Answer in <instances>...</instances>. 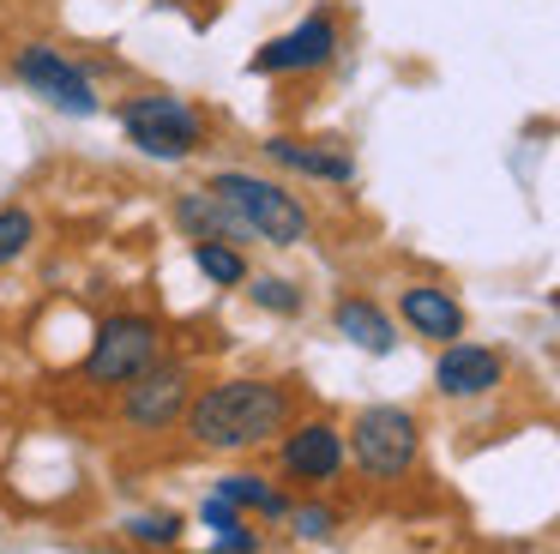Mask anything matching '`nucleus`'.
<instances>
[{"mask_svg":"<svg viewBox=\"0 0 560 554\" xmlns=\"http://www.w3.org/2000/svg\"><path fill=\"white\" fill-rule=\"evenodd\" d=\"M218 500H230L235 512H259V518H290V494L283 488H271L266 476H259V470H230V476H218Z\"/></svg>","mask_w":560,"mask_h":554,"instance_id":"nucleus-15","label":"nucleus"},{"mask_svg":"<svg viewBox=\"0 0 560 554\" xmlns=\"http://www.w3.org/2000/svg\"><path fill=\"white\" fill-rule=\"evenodd\" d=\"M290 524L302 542H326L331 530H338V512H331V506H290Z\"/></svg>","mask_w":560,"mask_h":554,"instance_id":"nucleus-21","label":"nucleus"},{"mask_svg":"<svg viewBox=\"0 0 560 554\" xmlns=\"http://www.w3.org/2000/svg\"><path fill=\"white\" fill-rule=\"evenodd\" d=\"M151 361H163V325L151 313H109L91 332V349H85V368L79 373L91 385H103V392H121Z\"/></svg>","mask_w":560,"mask_h":554,"instance_id":"nucleus-5","label":"nucleus"},{"mask_svg":"<svg viewBox=\"0 0 560 554\" xmlns=\"http://www.w3.org/2000/svg\"><path fill=\"white\" fill-rule=\"evenodd\" d=\"M350 458L362 464V476L374 482H398L416 470L422 458V422L410 416L404 404H368L362 416L350 422Z\"/></svg>","mask_w":560,"mask_h":554,"instance_id":"nucleus-6","label":"nucleus"},{"mask_svg":"<svg viewBox=\"0 0 560 554\" xmlns=\"http://www.w3.org/2000/svg\"><path fill=\"white\" fill-rule=\"evenodd\" d=\"M343 458H350V446H343V428L326 416H307L295 422V428H283V446H278V464L290 482H331L343 470Z\"/></svg>","mask_w":560,"mask_h":554,"instance_id":"nucleus-9","label":"nucleus"},{"mask_svg":"<svg viewBox=\"0 0 560 554\" xmlns=\"http://www.w3.org/2000/svg\"><path fill=\"white\" fill-rule=\"evenodd\" d=\"M259 151H266L271 169L302 175V181H319V187H350V181H355V157L343 151L338 139H295V132H271Z\"/></svg>","mask_w":560,"mask_h":554,"instance_id":"nucleus-10","label":"nucleus"},{"mask_svg":"<svg viewBox=\"0 0 560 554\" xmlns=\"http://www.w3.org/2000/svg\"><path fill=\"white\" fill-rule=\"evenodd\" d=\"M170 217H175V229H182L187 241H230V247H254V229H247L242 217H235L230 205L206 187V181L187 187V193H175Z\"/></svg>","mask_w":560,"mask_h":554,"instance_id":"nucleus-11","label":"nucleus"},{"mask_svg":"<svg viewBox=\"0 0 560 554\" xmlns=\"http://www.w3.org/2000/svg\"><path fill=\"white\" fill-rule=\"evenodd\" d=\"M331 325H338V337H350L355 349H368V356H392V349H398L392 313L368 296H343L338 308H331Z\"/></svg>","mask_w":560,"mask_h":554,"instance_id":"nucleus-14","label":"nucleus"},{"mask_svg":"<svg viewBox=\"0 0 560 554\" xmlns=\"http://www.w3.org/2000/svg\"><path fill=\"white\" fill-rule=\"evenodd\" d=\"M199 518L211 524V536H218V549H230V554H259V530L247 524V512H235L230 500H218V494H206V506H199Z\"/></svg>","mask_w":560,"mask_h":554,"instance_id":"nucleus-17","label":"nucleus"},{"mask_svg":"<svg viewBox=\"0 0 560 554\" xmlns=\"http://www.w3.org/2000/svg\"><path fill=\"white\" fill-rule=\"evenodd\" d=\"M506 380V361L488 344H446L434 361V392L440 397H488Z\"/></svg>","mask_w":560,"mask_h":554,"instance_id":"nucleus-12","label":"nucleus"},{"mask_svg":"<svg viewBox=\"0 0 560 554\" xmlns=\"http://www.w3.org/2000/svg\"><path fill=\"white\" fill-rule=\"evenodd\" d=\"M121 120V139L133 145L145 163H187V157L206 151L211 139V120L194 96H175V91H133L121 96L115 108Z\"/></svg>","mask_w":560,"mask_h":554,"instance_id":"nucleus-2","label":"nucleus"},{"mask_svg":"<svg viewBox=\"0 0 560 554\" xmlns=\"http://www.w3.org/2000/svg\"><path fill=\"white\" fill-rule=\"evenodd\" d=\"M398 320L410 325L416 337H434V344H458L464 337V308L452 289L440 284H410L398 296Z\"/></svg>","mask_w":560,"mask_h":554,"instance_id":"nucleus-13","label":"nucleus"},{"mask_svg":"<svg viewBox=\"0 0 560 554\" xmlns=\"http://www.w3.org/2000/svg\"><path fill=\"white\" fill-rule=\"evenodd\" d=\"M247 301H254L259 313H278V320H295V313L307 308V289L295 284V277H278V272H259V277H247Z\"/></svg>","mask_w":560,"mask_h":554,"instance_id":"nucleus-18","label":"nucleus"},{"mask_svg":"<svg viewBox=\"0 0 560 554\" xmlns=\"http://www.w3.org/2000/svg\"><path fill=\"white\" fill-rule=\"evenodd\" d=\"M121 530H127V542H139V549H175L182 530H187V518L182 512H127Z\"/></svg>","mask_w":560,"mask_h":554,"instance_id":"nucleus-20","label":"nucleus"},{"mask_svg":"<svg viewBox=\"0 0 560 554\" xmlns=\"http://www.w3.org/2000/svg\"><path fill=\"white\" fill-rule=\"evenodd\" d=\"M194 404V368L182 356H163L139 373L133 385H121V422L133 434H163L187 416Z\"/></svg>","mask_w":560,"mask_h":554,"instance_id":"nucleus-7","label":"nucleus"},{"mask_svg":"<svg viewBox=\"0 0 560 554\" xmlns=\"http://www.w3.org/2000/svg\"><path fill=\"white\" fill-rule=\"evenodd\" d=\"M331 55H338V19H331V12H307V19H295L290 31H278V36L259 43L254 72L259 79H295V72L331 67Z\"/></svg>","mask_w":560,"mask_h":554,"instance_id":"nucleus-8","label":"nucleus"},{"mask_svg":"<svg viewBox=\"0 0 560 554\" xmlns=\"http://www.w3.org/2000/svg\"><path fill=\"white\" fill-rule=\"evenodd\" d=\"M37 235H43V223H37L31 205H0V272L25 259V253L37 247Z\"/></svg>","mask_w":560,"mask_h":554,"instance_id":"nucleus-19","label":"nucleus"},{"mask_svg":"<svg viewBox=\"0 0 560 554\" xmlns=\"http://www.w3.org/2000/svg\"><path fill=\"white\" fill-rule=\"evenodd\" d=\"M206 187L218 193V199L230 205L247 229H254V241H266V247H302V241L314 235V211H307L283 181L259 175V169L223 163V169H211V175H206Z\"/></svg>","mask_w":560,"mask_h":554,"instance_id":"nucleus-3","label":"nucleus"},{"mask_svg":"<svg viewBox=\"0 0 560 554\" xmlns=\"http://www.w3.org/2000/svg\"><path fill=\"white\" fill-rule=\"evenodd\" d=\"M194 265H199V277L206 284H218V289H242L247 277V247H230V241H194Z\"/></svg>","mask_w":560,"mask_h":554,"instance_id":"nucleus-16","label":"nucleus"},{"mask_svg":"<svg viewBox=\"0 0 560 554\" xmlns=\"http://www.w3.org/2000/svg\"><path fill=\"white\" fill-rule=\"evenodd\" d=\"M295 416V392L283 380H259V373H230L194 392L187 404V440L206 452H254L271 446Z\"/></svg>","mask_w":560,"mask_h":554,"instance_id":"nucleus-1","label":"nucleus"},{"mask_svg":"<svg viewBox=\"0 0 560 554\" xmlns=\"http://www.w3.org/2000/svg\"><path fill=\"white\" fill-rule=\"evenodd\" d=\"M7 72H13V84L25 96H37L43 108H55V115H67V120H91L103 108V91H97V79H91V67L73 60L67 48H55V43H19L13 55H7Z\"/></svg>","mask_w":560,"mask_h":554,"instance_id":"nucleus-4","label":"nucleus"},{"mask_svg":"<svg viewBox=\"0 0 560 554\" xmlns=\"http://www.w3.org/2000/svg\"><path fill=\"white\" fill-rule=\"evenodd\" d=\"M206 554H230V549H206Z\"/></svg>","mask_w":560,"mask_h":554,"instance_id":"nucleus-22","label":"nucleus"}]
</instances>
